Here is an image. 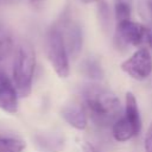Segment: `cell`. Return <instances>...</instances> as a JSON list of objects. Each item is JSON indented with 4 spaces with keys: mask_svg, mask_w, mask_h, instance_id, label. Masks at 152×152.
<instances>
[{
    "mask_svg": "<svg viewBox=\"0 0 152 152\" xmlns=\"http://www.w3.org/2000/svg\"><path fill=\"white\" fill-rule=\"evenodd\" d=\"M87 112L100 127H113L121 118V104L116 95L99 84H88L82 89Z\"/></svg>",
    "mask_w": 152,
    "mask_h": 152,
    "instance_id": "1",
    "label": "cell"
},
{
    "mask_svg": "<svg viewBox=\"0 0 152 152\" xmlns=\"http://www.w3.org/2000/svg\"><path fill=\"white\" fill-rule=\"evenodd\" d=\"M36 66L34 49L28 42H23L15 53L12 78L19 96H28L32 89V78Z\"/></svg>",
    "mask_w": 152,
    "mask_h": 152,
    "instance_id": "2",
    "label": "cell"
},
{
    "mask_svg": "<svg viewBox=\"0 0 152 152\" xmlns=\"http://www.w3.org/2000/svg\"><path fill=\"white\" fill-rule=\"evenodd\" d=\"M46 53L56 74L59 77H66L69 75V53L57 25L52 26L48 31Z\"/></svg>",
    "mask_w": 152,
    "mask_h": 152,
    "instance_id": "3",
    "label": "cell"
},
{
    "mask_svg": "<svg viewBox=\"0 0 152 152\" xmlns=\"http://www.w3.org/2000/svg\"><path fill=\"white\" fill-rule=\"evenodd\" d=\"M121 69L132 78L142 81L152 74V57L146 48L138 49L129 58L121 63Z\"/></svg>",
    "mask_w": 152,
    "mask_h": 152,
    "instance_id": "4",
    "label": "cell"
},
{
    "mask_svg": "<svg viewBox=\"0 0 152 152\" xmlns=\"http://www.w3.org/2000/svg\"><path fill=\"white\" fill-rule=\"evenodd\" d=\"M146 30V25L132 21L131 19L116 23L115 43L118 48H126L128 45L139 46L145 44Z\"/></svg>",
    "mask_w": 152,
    "mask_h": 152,
    "instance_id": "5",
    "label": "cell"
},
{
    "mask_svg": "<svg viewBox=\"0 0 152 152\" xmlns=\"http://www.w3.org/2000/svg\"><path fill=\"white\" fill-rule=\"evenodd\" d=\"M59 28L66 51L72 58L77 57L82 49V30L80 25L69 17H64L61 24L57 25Z\"/></svg>",
    "mask_w": 152,
    "mask_h": 152,
    "instance_id": "6",
    "label": "cell"
},
{
    "mask_svg": "<svg viewBox=\"0 0 152 152\" xmlns=\"http://www.w3.org/2000/svg\"><path fill=\"white\" fill-rule=\"evenodd\" d=\"M0 108L11 114L18 110V91L4 71H0Z\"/></svg>",
    "mask_w": 152,
    "mask_h": 152,
    "instance_id": "7",
    "label": "cell"
},
{
    "mask_svg": "<svg viewBox=\"0 0 152 152\" xmlns=\"http://www.w3.org/2000/svg\"><path fill=\"white\" fill-rule=\"evenodd\" d=\"M63 119L76 129H84L87 127V114L82 107L70 103L62 108Z\"/></svg>",
    "mask_w": 152,
    "mask_h": 152,
    "instance_id": "8",
    "label": "cell"
},
{
    "mask_svg": "<svg viewBox=\"0 0 152 152\" xmlns=\"http://www.w3.org/2000/svg\"><path fill=\"white\" fill-rule=\"evenodd\" d=\"M38 148L45 152H59L64 146V138L57 133H43L34 137Z\"/></svg>",
    "mask_w": 152,
    "mask_h": 152,
    "instance_id": "9",
    "label": "cell"
},
{
    "mask_svg": "<svg viewBox=\"0 0 152 152\" xmlns=\"http://www.w3.org/2000/svg\"><path fill=\"white\" fill-rule=\"evenodd\" d=\"M135 128V131L139 133L141 129V119L137 104L135 96L128 91L126 93V99H125V115H124Z\"/></svg>",
    "mask_w": 152,
    "mask_h": 152,
    "instance_id": "10",
    "label": "cell"
},
{
    "mask_svg": "<svg viewBox=\"0 0 152 152\" xmlns=\"http://www.w3.org/2000/svg\"><path fill=\"white\" fill-rule=\"evenodd\" d=\"M112 132H113V137L116 141H127L131 138H133L134 135L138 134V132L135 131V128L133 127V125L125 118L121 116L112 127Z\"/></svg>",
    "mask_w": 152,
    "mask_h": 152,
    "instance_id": "11",
    "label": "cell"
},
{
    "mask_svg": "<svg viewBox=\"0 0 152 152\" xmlns=\"http://www.w3.org/2000/svg\"><path fill=\"white\" fill-rule=\"evenodd\" d=\"M81 71L86 77L94 80V81L101 80L103 77V70L100 63L94 58H88L83 61L81 64Z\"/></svg>",
    "mask_w": 152,
    "mask_h": 152,
    "instance_id": "12",
    "label": "cell"
},
{
    "mask_svg": "<svg viewBox=\"0 0 152 152\" xmlns=\"http://www.w3.org/2000/svg\"><path fill=\"white\" fill-rule=\"evenodd\" d=\"M13 50V38L11 31L0 24V62L6 59Z\"/></svg>",
    "mask_w": 152,
    "mask_h": 152,
    "instance_id": "13",
    "label": "cell"
},
{
    "mask_svg": "<svg viewBox=\"0 0 152 152\" xmlns=\"http://www.w3.org/2000/svg\"><path fill=\"white\" fill-rule=\"evenodd\" d=\"M25 146V141L18 138L0 135V152H23Z\"/></svg>",
    "mask_w": 152,
    "mask_h": 152,
    "instance_id": "14",
    "label": "cell"
},
{
    "mask_svg": "<svg viewBox=\"0 0 152 152\" xmlns=\"http://www.w3.org/2000/svg\"><path fill=\"white\" fill-rule=\"evenodd\" d=\"M114 11H115L116 23H121V21L131 19V4L129 2L115 1Z\"/></svg>",
    "mask_w": 152,
    "mask_h": 152,
    "instance_id": "15",
    "label": "cell"
},
{
    "mask_svg": "<svg viewBox=\"0 0 152 152\" xmlns=\"http://www.w3.org/2000/svg\"><path fill=\"white\" fill-rule=\"evenodd\" d=\"M99 18L102 27L108 30L110 26V11L106 1H99Z\"/></svg>",
    "mask_w": 152,
    "mask_h": 152,
    "instance_id": "16",
    "label": "cell"
},
{
    "mask_svg": "<svg viewBox=\"0 0 152 152\" xmlns=\"http://www.w3.org/2000/svg\"><path fill=\"white\" fill-rule=\"evenodd\" d=\"M144 150H145V152H152V124L150 125V127L147 129V133L145 135Z\"/></svg>",
    "mask_w": 152,
    "mask_h": 152,
    "instance_id": "17",
    "label": "cell"
},
{
    "mask_svg": "<svg viewBox=\"0 0 152 152\" xmlns=\"http://www.w3.org/2000/svg\"><path fill=\"white\" fill-rule=\"evenodd\" d=\"M145 44L152 49V26H147L146 30V37H145Z\"/></svg>",
    "mask_w": 152,
    "mask_h": 152,
    "instance_id": "18",
    "label": "cell"
},
{
    "mask_svg": "<svg viewBox=\"0 0 152 152\" xmlns=\"http://www.w3.org/2000/svg\"><path fill=\"white\" fill-rule=\"evenodd\" d=\"M82 152H96V150L94 148L93 145H90L88 142H84L82 145Z\"/></svg>",
    "mask_w": 152,
    "mask_h": 152,
    "instance_id": "19",
    "label": "cell"
},
{
    "mask_svg": "<svg viewBox=\"0 0 152 152\" xmlns=\"http://www.w3.org/2000/svg\"><path fill=\"white\" fill-rule=\"evenodd\" d=\"M20 0H0V5H13L18 4Z\"/></svg>",
    "mask_w": 152,
    "mask_h": 152,
    "instance_id": "20",
    "label": "cell"
},
{
    "mask_svg": "<svg viewBox=\"0 0 152 152\" xmlns=\"http://www.w3.org/2000/svg\"><path fill=\"white\" fill-rule=\"evenodd\" d=\"M146 7H147V12H148L150 17L152 18V0H147V2H146Z\"/></svg>",
    "mask_w": 152,
    "mask_h": 152,
    "instance_id": "21",
    "label": "cell"
},
{
    "mask_svg": "<svg viewBox=\"0 0 152 152\" xmlns=\"http://www.w3.org/2000/svg\"><path fill=\"white\" fill-rule=\"evenodd\" d=\"M44 1H45V0H30L31 5H33V6H39V5H42Z\"/></svg>",
    "mask_w": 152,
    "mask_h": 152,
    "instance_id": "22",
    "label": "cell"
},
{
    "mask_svg": "<svg viewBox=\"0 0 152 152\" xmlns=\"http://www.w3.org/2000/svg\"><path fill=\"white\" fill-rule=\"evenodd\" d=\"M81 2L83 4H91V2H97V1H101V0H80Z\"/></svg>",
    "mask_w": 152,
    "mask_h": 152,
    "instance_id": "23",
    "label": "cell"
},
{
    "mask_svg": "<svg viewBox=\"0 0 152 152\" xmlns=\"http://www.w3.org/2000/svg\"><path fill=\"white\" fill-rule=\"evenodd\" d=\"M115 1H122V2H129L131 4L132 0H115Z\"/></svg>",
    "mask_w": 152,
    "mask_h": 152,
    "instance_id": "24",
    "label": "cell"
}]
</instances>
